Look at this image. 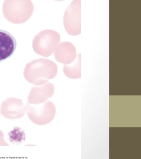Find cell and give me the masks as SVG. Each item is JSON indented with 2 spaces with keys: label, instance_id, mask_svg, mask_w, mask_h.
<instances>
[{
  "label": "cell",
  "instance_id": "3",
  "mask_svg": "<svg viewBox=\"0 0 141 159\" xmlns=\"http://www.w3.org/2000/svg\"><path fill=\"white\" fill-rule=\"evenodd\" d=\"M60 35L51 30L41 31L34 37L32 47L36 53L44 57L51 55L60 41Z\"/></svg>",
  "mask_w": 141,
  "mask_h": 159
},
{
  "label": "cell",
  "instance_id": "5",
  "mask_svg": "<svg viewBox=\"0 0 141 159\" xmlns=\"http://www.w3.org/2000/svg\"><path fill=\"white\" fill-rule=\"evenodd\" d=\"M80 1H75L66 12L63 18L64 26L70 35L77 36L81 33V8Z\"/></svg>",
  "mask_w": 141,
  "mask_h": 159
},
{
  "label": "cell",
  "instance_id": "8",
  "mask_svg": "<svg viewBox=\"0 0 141 159\" xmlns=\"http://www.w3.org/2000/svg\"><path fill=\"white\" fill-rule=\"evenodd\" d=\"M17 42L11 33L0 29V62L11 56L16 50Z\"/></svg>",
  "mask_w": 141,
  "mask_h": 159
},
{
  "label": "cell",
  "instance_id": "4",
  "mask_svg": "<svg viewBox=\"0 0 141 159\" xmlns=\"http://www.w3.org/2000/svg\"><path fill=\"white\" fill-rule=\"evenodd\" d=\"M25 108L29 119L38 125H46L50 123L56 113L54 104L50 101H46L37 105L28 103Z\"/></svg>",
  "mask_w": 141,
  "mask_h": 159
},
{
  "label": "cell",
  "instance_id": "11",
  "mask_svg": "<svg viewBox=\"0 0 141 159\" xmlns=\"http://www.w3.org/2000/svg\"><path fill=\"white\" fill-rule=\"evenodd\" d=\"M0 146H9V145L6 143L4 139V134L2 131L0 130Z\"/></svg>",
  "mask_w": 141,
  "mask_h": 159
},
{
  "label": "cell",
  "instance_id": "7",
  "mask_svg": "<svg viewBox=\"0 0 141 159\" xmlns=\"http://www.w3.org/2000/svg\"><path fill=\"white\" fill-rule=\"evenodd\" d=\"M54 90L53 84L49 82L41 85H36L32 87L29 93L27 98L28 103L37 105L45 102L53 96Z\"/></svg>",
  "mask_w": 141,
  "mask_h": 159
},
{
  "label": "cell",
  "instance_id": "1",
  "mask_svg": "<svg viewBox=\"0 0 141 159\" xmlns=\"http://www.w3.org/2000/svg\"><path fill=\"white\" fill-rule=\"evenodd\" d=\"M57 72L56 64L50 60L41 58L34 60L26 65L24 76L29 83L38 86L53 79Z\"/></svg>",
  "mask_w": 141,
  "mask_h": 159
},
{
  "label": "cell",
  "instance_id": "9",
  "mask_svg": "<svg viewBox=\"0 0 141 159\" xmlns=\"http://www.w3.org/2000/svg\"><path fill=\"white\" fill-rule=\"evenodd\" d=\"M54 55L57 61L64 65L69 64L77 57L76 49L71 42H61L56 48Z\"/></svg>",
  "mask_w": 141,
  "mask_h": 159
},
{
  "label": "cell",
  "instance_id": "2",
  "mask_svg": "<svg viewBox=\"0 0 141 159\" xmlns=\"http://www.w3.org/2000/svg\"><path fill=\"white\" fill-rule=\"evenodd\" d=\"M34 6L31 0H5L3 7L5 18L12 23L21 24L31 18Z\"/></svg>",
  "mask_w": 141,
  "mask_h": 159
},
{
  "label": "cell",
  "instance_id": "6",
  "mask_svg": "<svg viewBox=\"0 0 141 159\" xmlns=\"http://www.w3.org/2000/svg\"><path fill=\"white\" fill-rule=\"evenodd\" d=\"M0 112L5 118L16 119L23 117L26 109L22 99L10 98H7L2 103Z\"/></svg>",
  "mask_w": 141,
  "mask_h": 159
},
{
  "label": "cell",
  "instance_id": "10",
  "mask_svg": "<svg viewBox=\"0 0 141 159\" xmlns=\"http://www.w3.org/2000/svg\"><path fill=\"white\" fill-rule=\"evenodd\" d=\"M80 53L78 54L75 59L69 64L64 65L63 72L66 76L71 79H79L81 77Z\"/></svg>",
  "mask_w": 141,
  "mask_h": 159
}]
</instances>
